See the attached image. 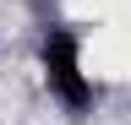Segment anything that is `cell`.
I'll return each instance as SVG.
<instances>
[{
  "label": "cell",
  "instance_id": "obj_1",
  "mask_svg": "<svg viewBox=\"0 0 131 125\" xmlns=\"http://www.w3.org/2000/svg\"><path fill=\"white\" fill-rule=\"evenodd\" d=\"M38 65H44V87L55 92L66 109H88L93 103V76L82 65V44L71 33H49L44 49H38Z\"/></svg>",
  "mask_w": 131,
  "mask_h": 125
}]
</instances>
